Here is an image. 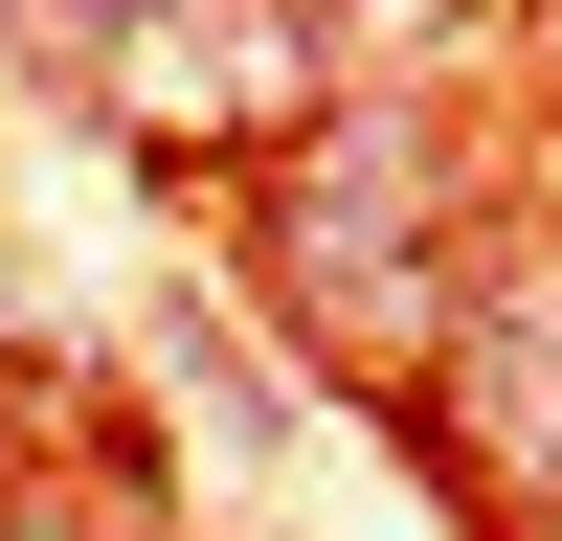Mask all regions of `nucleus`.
Here are the masks:
<instances>
[{"label": "nucleus", "instance_id": "f257e3e1", "mask_svg": "<svg viewBox=\"0 0 562 541\" xmlns=\"http://www.w3.org/2000/svg\"><path fill=\"white\" fill-rule=\"evenodd\" d=\"M293 270H338L360 339H428V158H405V135H315V180H293Z\"/></svg>", "mask_w": 562, "mask_h": 541}, {"label": "nucleus", "instance_id": "f03ea898", "mask_svg": "<svg viewBox=\"0 0 562 541\" xmlns=\"http://www.w3.org/2000/svg\"><path fill=\"white\" fill-rule=\"evenodd\" d=\"M90 68L135 113H203V135H315V45L293 23H113Z\"/></svg>", "mask_w": 562, "mask_h": 541}]
</instances>
